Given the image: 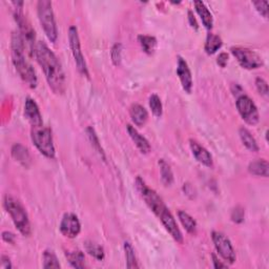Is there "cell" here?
<instances>
[{
    "label": "cell",
    "mask_w": 269,
    "mask_h": 269,
    "mask_svg": "<svg viewBox=\"0 0 269 269\" xmlns=\"http://www.w3.org/2000/svg\"><path fill=\"white\" fill-rule=\"evenodd\" d=\"M134 185H136L137 190L139 191L142 199L144 200L146 205L149 207L151 212L159 218V220L161 221V223L165 227V229L170 232L173 239L177 243L182 244L183 234L179 228L178 224H177L173 214L165 205L162 198L158 195L156 190L148 187L140 177H137L136 181H134Z\"/></svg>",
    "instance_id": "cell-1"
},
{
    "label": "cell",
    "mask_w": 269,
    "mask_h": 269,
    "mask_svg": "<svg viewBox=\"0 0 269 269\" xmlns=\"http://www.w3.org/2000/svg\"><path fill=\"white\" fill-rule=\"evenodd\" d=\"M35 57L44 71L48 87L55 94L61 95L65 91V75L62 65L55 53L45 42H37Z\"/></svg>",
    "instance_id": "cell-2"
},
{
    "label": "cell",
    "mask_w": 269,
    "mask_h": 269,
    "mask_svg": "<svg viewBox=\"0 0 269 269\" xmlns=\"http://www.w3.org/2000/svg\"><path fill=\"white\" fill-rule=\"evenodd\" d=\"M25 53H27V48H25L20 33L17 30L13 32L11 39L12 61L21 79L27 83L31 89H35L38 82L36 72L34 70L32 64L27 60Z\"/></svg>",
    "instance_id": "cell-3"
},
{
    "label": "cell",
    "mask_w": 269,
    "mask_h": 269,
    "mask_svg": "<svg viewBox=\"0 0 269 269\" xmlns=\"http://www.w3.org/2000/svg\"><path fill=\"white\" fill-rule=\"evenodd\" d=\"M3 207L12 218V221L18 231L24 237H30L32 233L31 222L27 210L20 201L13 196L6 195L3 199Z\"/></svg>",
    "instance_id": "cell-4"
},
{
    "label": "cell",
    "mask_w": 269,
    "mask_h": 269,
    "mask_svg": "<svg viewBox=\"0 0 269 269\" xmlns=\"http://www.w3.org/2000/svg\"><path fill=\"white\" fill-rule=\"evenodd\" d=\"M37 14L41 28L47 39L55 44L58 38V30L55 15L53 11V4L48 0H40L37 2Z\"/></svg>",
    "instance_id": "cell-5"
},
{
    "label": "cell",
    "mask_w": 269,
    "mask_h": 269,
    "mask_svg": "<svg viewBox=\"0 0 269 269\" xmlns=\"http://www.w3.org/2000/svg\"><path fill=\"white\" fill-rule=\"evenodd\" d=\"M31 139L33 144L40 151V154L48 159H54L56 150L52 136V131L42 125L38 128H32Z\"/></svg>",
    "instance_id": "cell-6"
},
{
    "label": "cell",
    "mask_w": 269,
    "mask_h": 269,
    "mask_svg": "<svg viewBox=\"0 0 269 269\" xmlns=\"http://www.w3.org/2000/svg\"><path fill=\"white\" fill-rule=\"evenodd\" d=\"M230 52L233 57L237 59L239 64L245 70H257L263 66V60L261 56L256 53L255 50L247 47L232 46Z\"/></svg>",
    "instance_id": "cell-7"
},
{
    "label": "cell",
    "mask_w": 269,
    "mask_h": 269,
    "mask_svg": "<svg viewBox=\"0 0 269 269\" xmlns=\"http://www.w3.org/2000/svg\"><path fill=\"white\" fill-rule=\"evenodd\" d=\"M69 44H70V47L72 50L74 60L76 62V65H77L78 71L80 72L81 75L90 78L88 65L86 62V59H84L82 50H81L78 29L76 28L75 25H71V27L69 28Z\"/></svg>",
    "instance_id": "cell-8"
},
{
    "label": "cell",
    "mask_w": 269,
    "mask_h": 269,
    "mask_svg": "<svg viewBox=\"0 0 269 269\" xmlns=\"http://www.w3.org/2000/svg\"><path fill=\"white\" fill-rule=\"evenodd\" d=\"M237 109L242 117V119L249 125H256L260 121L259 111L252 101L247 95L243 94L237 98L235 101Z\"/></svg>",
    "instance_id": "cell-9"
},
{
    "label": "cell",
    "mask_w": 269,
    "mask_h": 269,
    "mask_svg": "<svg viewBox=\"0 0 269 269\" xmlns=\"http://www.w3.org/2000/svg\"><path fill=\"white\" fill-rule=\"evenodd\" d=\"M212 240L215 244L217 252L224 260V262L233 264L237 260V256H235V251L230 240L220 231H213Z\"/></svg>",
    "instance_id": "cell-10"
},
{
    "label": "cell",
    "mask_w": 269,
    "mask_h": 269,
    "mask_svg": "<svg viewBox=\"0 0 269 269\" xmlns=\"http://www.w3.org/2000/svg\"><path fill=\"white\" fill-rule=\"evenodd\" d=\"M59 229L65 238L74 239L78 237V234L81 231V223L78 217L72 213L64 214L61 219Z\"/></svg>",
    "instance_id": "cell-11"
},
{
    "label": "cell",
    "mask_w": 269,
    "mask_h": 269,
    "mask_svg": "<svg viewBox=\"0 0 269 269\" xmlns=\"http://www.w3.org/2000/svg\"><path fill=\"white\" fill-rule=\"evenodd\" d=\"M177 75L185 92L190 94L192 90V76L187 62L181 56H178L177 59Z\"/></svg>",
    "instance_id": "cell-12"
},
{
    "label": "cell",
    "mask_w": 269,
    "mask_h": 269,
    "mask_svg": "<svg viewBox=\"0 0 269 269\" xmlns=\"http://www.w3.org/2000/svg\"><path fill=\"white\" fill-rule=\"evenodd\" d=\"M24 116L31 123L32 128H38V126L44 125V120H42L40 109L37 103L35 102V100L32 98L25 99Z\"/></svg>",
    "instance_id": "cell-13"
},
{
    "label": "cell",
    "mask_w": 269,
    "mask_h": 269,
    "mask_svg": "<svg viewBox=\"0 0 269 269\" xmlns=\"http://www.w3.org/2000/svg\"><path fill=\"white\" fill-rule=\"evenodd\" d=\"M189 146H190L193 157L196 158V160L199 163H201L202 165H204L206 167H209V168L214 166L212 155H210L209 151L204 146H202L199 142H197L196 140L190 139Z\"/></svg>",
    "instance_id": "cell-14"
},
{
    "label": "cell",
    "mask_w": 269,
    "mask_h": 269,
    "mask_svg": "<svg viewBox=\"0 0 269 269\" xmlns=\"http://www.w3.org/2000/svg\"><path fill=\"white\" fill-rule=\"evenodd\" d=\"M126 130H128V133L130 134L131 139L134 143V145L137 146V148L141 151V153L144 155L149 154L151 150V146L149 144L148 140L145 137H143L142 134L131 124L126 125Z\"/></svg>",
    "instance_id": "cell-15"
},
{
    "label": "cell",
    "mask_w": 269,
    "mask_h": 269,
    "mask_svg": "<svg viewBox=\"0 0 269 269\" xmlns=\"http://www.w3.org/2000/svg\"><path fill=\"white\" fill-rule=\"evenodd\" d=\"M11 153L13 158L16 160L17 162L20 163L23 167L29 168L32 164V158L29 153V149L23 146L20 143H15L12 146Z\"/></svg>",
    "instance_id": "cell-16"
},
{
    "label": "cell",
    "mask_w": 269,
    "mask_h": 269,
    "mask_svg": "<svg viewBox=\"0 0 269 269\" xmlns=\"http://www.w3.org/2000/svg\"><path fill=\"white\" fill-rule=\"evenodd\" d=\"M130 115L132 118V121L134 125L137 126H144L148 120V113L144 106L141 104L134 103L130 108Z\"/></svg>",
    "instance_id": "cell-17"
},
{
    "label": "cell",
    "mask_w": 269,
    "mask_h": 269,
    "mask_svg": "<svg viewBox=\"0 0 269 269\" xmlns=\"http://www.w3.org/2000/svg\"><path fill=\"white\" fill-rule=\"evenodd\" d=\"M193 4H195L196 11L198 15L200 16L202 23H203L204 27L207 30H212L214 27V17H213V14L208 10L206 4L203 1H195Z\"/></svg>",
    "instance_id": "cell-18"
},
{
    "label": "cell",
    "mask_w": 269,
    "mask_h": 269,
    "mask_svg": "<svg viewBox=\"0 0 269 269\" xmlns=\"http://www.w3.org/2000/svg\"><path fill=\"white\" fill-rule=\"evenodd\" d=\"M248 172L249 174L259 177H264V178H268L269 176V164L267 160L264 159H258L249 163L248 165Z\"/></svg>",
    "instance_id": "cell-19"
},
{
    "label": "cell",
    "mask_w": 269,
    "mask_h": 269,
    "mask_svg": "<svg viewBox=\"0 0 269 269\" xmlns=\"http://www.w3.org/2000/svg\"><path fill=\"white\" fill-rule=\"evenodd\" d=\"M64 255L72 267L77 269L86 267V257L81 250H66Z\"/></svg>",
    "instance_id": "cell-20"
},
{
    "label": "cell",
    "mask_w": 269,
    "mask_h": 269,
    "mask_svg": "<svg viewBox=\"0 0 269 269\" xmlns=\"http://www.w3.org/2000/svg\"><path fill=\"white\" fill-rule=\"evenodd\" d=\"M239 136H240V139L244 144V146H245L248 150L252 151V153H258L259 149H260V147L258 145V142L247 129L240 128Z\"/></svg>",
    "instance_id": "cell-21"
},
{
    "label": "cell",
    "mask_w": 269,
    "mask_h": 269,
    "mask_svg": "<svg viewBox=\"0 0 269 269\" xmlns=\"http://www.w3.org/2000/svg\"><path fill=\"white\" fill-rule=\"evenodd\" d=\"M222 45H223V41L220 36L216 35V34H213V33L208 34L205 41V46H204L206 54L208 55L216 54L218 50L222 47Z\"/></svg>",
    "instance_id": "cell-22"
},
{
    "label": "cell",
    "mask_w": 269,
    "mask_h": 269,
    "mask_svg": "<svg viewBox=\"0 0 269 269\" xmlns=\"http://www.w3.org/2000/svg\"><path fill=\"white\" fill-rule=\"evenodd\" d=\"M159 167H160V175H161V181L165 186H171L174 183V174L172 168L164 159L159 160Z\"/></svg>",
    "instance_id": "cell-23"
},
{
    "label": "cell",
    "mask_w": 269,
    "mask_h": 269,
    "mask_svg": "<svg viewBox=\"0 0 269 269\" xmlns=\"http://www.w3.org/2000/svg\"><path fill=\"white\" fill-rule=\"evenodd\" d=\"M178 218L181 222V224L183 225V227L185 228L188 233H196L197 231V222L195 219H193L189 214H187L186 212H183V210H179L178 212Z\"/></svg>",
    "instance_id": "cell-24"
},
{
    "label": "cell",
    "mask_w": 269,
    "mask_h": 269,
    "mask_svg": "<svg viewBox=\"0 0 269 269\" xmlns=\"http://www.w3.org/2000/svg\"><path fill=\"white\" fill-rule=\"evenodd\" d=\"M84 248L90 256L95 258L98 261H103L105 258V252L102 246H100L99 244L91 242V241H86L84 242Z\"/></svg>",
    "instance_id": "cell-25"
},
{
    "label": "cell",
    "mask_w": 269,
    "mask_h": 269,
    "mask_svg": "<svg viewBox=\"0 0 269 269\" xmlns=\"http://www.w3.org/2000/svg\"><path fill=\"white\" fill-rule=\"evenodd\" d=\"M138 41L143 49V52L151 55L156 49L157 46V39L154 36H149V35H139L138 36Z\"/></svg>",
    "instance_id": "cell-26"
},
{
    "label": "cell",
    "mask_w": 269,
    "mask_h": 269,
    "mask_svg": "<svg viewBox=\"0 0 269 269\" xmlns=\"http://www.w3.org/2000/svg\"><path fill=\"white\" fill-rule=\"evenodd\" d=\"M87 134L89 137V140L90 142V144L92 146V148H95V150L97 151V153L100 155V157L102 158L104 161H105V155H104V150L102 148V146H101V143H100V140H99V137L97 136V134L94 130V128H91V126H89V128L87 129Z\"/></svg>",
    "instance_id": "cell-27"
},
{
    "label": "cell",
    "mask_w": 269,
    "mask_h": 269,
    "mask_svg": "<svg viewBox=\"0 0 269 269\" xmlns=\"http://www.w3.org/2000/svg\"><path fill=\"white\" fill-rule=\"evenodd\" d=\"M124 252L126 258V267L128 268H139V264L137 261L136 254H134V249L130 242L124 243Z\"/></svg>",
    "instance_id": "cell-28"
},
{
    "label": "cell",
    "mask_w": 269,
    "mask_h": 269,
    "mask_svg": "<svg viewBox=\"0 0 269 269\" xmlns=\"http://www.w3.org/2000/svg\"><path fill=\"white\" fill-rule=\"evenodd\" d=\"M61 265L59 263V260L52 249H45L44 251V268H60Z\"/></svg>",
    "instance_id": "cell-29"
},
{
    "label": "cell",
    "mask_w": 269,
    "mask_h": 269,
    "mask_svg": "<svg viewBox=\"0 0 269 269\" xmlns=\"http://www.w3.org/2000/svg\"><path fill=\"white\" fill-rule=\"evenodd\" d=\"M149 107L151 109V113L154 114V116L160 118L163 114V106H162V102L160 97L156 94H153L149 97Z\"/></svg>",
    "instance_id": "cell-30"
},
{
    "label": "cell",
    "mask_w": 269,
    "mask_h": 269,
    "mask_svg": "<svg viewBox=\"0 0 269 269\" xmlns=\"http://www.w3.org/2000/svg\"><path fill=\"white\" fill-rule=\"evenodd\" d=\"M111 57L114 65L118 66L121 63V58H122V45L121 44H116L112 47L111 50Z\"/></svg>",
    "instance_id": "cell-31"
},
{
    "label": "cell",
    "mask_w": 269,
    "mask_h": 269,
    "mask_svg": "<svg viewBox=\"0 0 269 269\" xmlns=\"http://www.w3.org/2000/svg\"><path fill=\"white\" fill-rule=\"evenodd\" d=\"M244 217H245V210H244L242 206H237L232 209L231 215H230L232 222L240 224L244 221Z\"/></svg>",
    "instance_id": "cell-32"
},
{
    "label": "cell",
    "mask_w": 269,
    "mask_h": 269,
    "mask_svg": "<svg viewBox=\"0 0 269 269\" xmlns=\"http://www.w3.org/2000/svg\"><path fill=\"white\" fill-rule=\"evenodd\" d=\"M252 4L255 5L256 10L259 12L261 16H263L264 18L268 17V2L266 0H259V1H254Z\"/></svg>",
    "instance_id": "cell-33"
},
{
    "label": "cell",
    "mask_w": 269,
    "mask_h": 269,
    "mask_svg": "<svg viewBox=\"0 0 269 269\" xmlns=\"http://www.w3.org/2000/svg\"><path fill=\"white\" fill-rule=\"evenodd\" d=\"M256 87L258 91L260 92V95H262L264 97H268L269 94V90H268V83L261 77H258L256 79Z\"/></svg>",
    "instance_id": "cell-34"
},
{
    "label": "cell",
    "mask_w": 269,
    "mask_h": 269,
    "mask_svg": "<svg viewBox=\"0 0 269 269\" xmlns=\"http://www.w3.org/2000/svg\"><path fill=\"white\" fill-rule=\"evenodd\" d=\"M228 54L223 52V53H220L217 58V63L220 65L221 67H225L227 65V63H228Z\"/></svg>",
    "instance_id": "cell-35"
},
{
    "label": "cell",
    "mask_w": 269,
    "mask_h": 269,
    "mask_svg": "<svg viewBox=\"0 0 269 269\" xmlns=\"http://www.w3.org/2000/svg\"><path fill=\"white\" fill-rule=\"evenodd\" d=\"M1 238L4 242L8 243V244H14L15 243V239H16V235L11 232V231H2L1 233Z\"/></svg>",
    "instance_id": "cell-36"
},
{
    "label": "cell",
    "mask_w": 269,
    "mask_h": 269,
    "mask_svg": "<svg viewBox=\"0 0 269 269\" xmlns=\"http://www.w3.org/2000/svg\"><path fill=\"white\" fill-rule=\"evenodd\" d=\"M212 258H213V263H214V267L216 269H221V268H227L228 267V265H227V263H223L222 261L219 260V258L213 254L212 255Z\"/></svg>",
    "instance_id": "cell-37"
},
{
    "label": "cell",
    "mask_w": 269,
    "mask_h": 269,
    "mask_svg": "<svg viewBox=\"0 0 269 269\" xmlns=\"http://www.w3.org/2000/svg\"><path fill=\"white\" fill-rule=\"evenodd\" d=\"M13 267L11 260L7 256H1V263H0V268L1 269H11Z\"/></svg>",
    "instance_id": "cell-38"
},
{
    "label": "cell",
    "mask_w": 269,
    "mask_h": 269,
    "mask_svg": "<svg viewBox=\"0 0 269 269\" xmlns=\"http://www.w3.org/2000/svg\"><path fill=\"white\" fill-rule=\"evenodd\" d=\"M188 21H189V24H190L191 28H193L195 30L199 29V25H198V22L196 20V17H195V15H193V13L191 11H188Z\"/></svg>",
    "instance_id": "cell-39"
},
{
    "label": "cell",
    "mask_w": 269,
    "mask_h": 269,
    "mask_svg": "<svg viewBox=\"0 0 269 269\" xmlns=\"http://www.w3.org/2000/svg\"><path fill=\"white\" fill-rule=\"evenodd\" d=\"M231 91H232V94H233L234 96H237V98H238L239 96L243 95V90H242V88L239 86V84H237V83H233L232 86H231Z\"/></svg>",
    "instance_id": "cell-40"
},
{
    "label": "cell",
    "mask_w": 269,
    "mask_h": 269,
    "mask_svg": "<svg viewBox=\"0 0 269 269\" xmlns=\"http://www.w3.org/2000/svg\"><path fill=\"white\" fill-rule=\"evenodd\" d=\"M183 190H184L185 193H186L187 196H190V198H193V193H195V190H193V187L191 186L190 184H188V183L184 184Z\"/></svg>",
    "instance_id": "cell-41"
}]
</instances>
